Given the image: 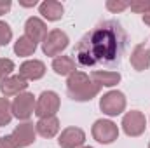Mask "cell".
I'll return each instance as SVG.
<instances>
[{"label": "cell", "mask_w": 150, "mask_h": 148, "mask_svg": "<svg viewBox=\"0 0 150 148\" xmlns=\"http://www.w3.org/2000/svg\"><path fill=\"white\" fill-rule=\"evenodd\" d=\"M23 7H35L37 5V0H33V2H19Z\"/></svg>", "instance_id": "obj_27"}, {"label": "cell", "mask_w": 150, "mask_h": 148, "mask_svg": "<svg viewBox=\"0 0 150 148\" xmlns=\"http://www.w3.org/2000/svg\"><path fill=\"white\" fill-rule=\"evenodd\" d=\"M12 40V30L5 21H0V45H7Z\"/></svg>", "instance_id": "obj_21"}, {"label": "cell", "mask_w": 150, "mask_h": 148, "mask_svg": "<svg viewBox=\"0 0 150 148\" xmlns=\"http://www.w3.org/2000/svg\"><path fill=\"white\" fill-rule=\"evenodd\" d=\"M12 72H14V61L7 58H0V80L11 77Z\"/></svg>", "instance_id": "obj_20"}, {"label": "cell", "mask_w": 150, "mask_h": 148, "mask_svg": "<svg viewBox=\"0 0 150 148\" xmlns=\"http://www.w3.org/2000/svg\"><path fill=\"white\" fill-rule=\"evenodd\" d=\"M52 70L56 75H61V77H70V75L77 72L75 70V61L70 56H58L52 59Z\"/></svg>", "instance_id": "obj_16"}, {"label": "cell", "mask_w": 150, "mask_h": 148, "mask_svg": "<svg viewBox=\"0 0 150 148\" xmlns=\"http://www.w3.org/2000/svg\"><path fill=\"white\" fill-rule=\"evenodd\" d=\"M129 63L136 72H145L150 66V47L145 44L134 45V49L129 56Z\"/></svg>", "instance_id": "obj_12"}, {"label": "cell", "mask_w": 150, "mask_h": 148, "mask_svg": "<svg viewBox=\"0 0 150 148\" xmlns=\"http://www.w3.org/2000/svg\"><path fill=\"white\" fill-rule=\"evenodd\" d=\"M38 12H40L42 18L47 19V21H58V19L63 18L65 9H63V4H61V2L45 0V2H42V4L38 5Z\"/></svg>", "instance_id": "obj_14"}, {"label": "cell", "mask_w": 150, "mask_h": 148, "mask_svg": "<svg viewBox=\"0 0 150 148\" xmlns=\"http://www.w3.org/2000/svg\"><path fill=\"white\" fill-rule=\"evenodd\" d=\"M100 91L101 85H98L84 72H74L67 80V92L74 101H91L100 94Z\"/></svg>", "instance_id": "obj_1"}, {"label": "cell", "mask_w": 150, "mask_h": 148, "mask_svg": "<svg viewBox=\"0 0 150 148\" xmlns=\"http://www.w3.org/2000/svg\"><path fill=\"white\" fill-rule=\"evenodd\" d=\"M26 87H28V80H25L21 75H11V77L0 80V92L4 94V98L18 96L21 92H25Z\"/></svg>", "instance_id": "obj_10"}, {"label": "cell", "mask_w": 150, "mask_h": 148, "mask_svg": "<svg viewBox=\"0 0 150 148\" xmlns=\"http://www.w3.org/2000/svg\"><path fill=\"white\" fill-rule=\"evenodd\" d=\"M82 148H93V147H82Z\"/></svg>", "instance_id": "obj_28"}, {"label": "cell", "mask_w": 150, "mask_h": 148, "mask_svg": "<svg viewBox=\"0 0 150 148\" xmlns=\"http://www.w3.org/2000/svg\"><path fill=\"white\" fill-rule=\"evenodd\" d=\"M126 96L120 91H108L100 98V110L108 117H117L126 110Z\"/></svg>", "instance_id": "obj_5"}, {"label": "cell", "mask_w": 150, "mask_h": 148, "mask_svg": "<svg viewBox=\"0 0 150 148\" xmlns=\"http://www.w3.org/2000/svg\"><path fill=\"white\" fill-rule=\"evenodd\" d=\"M122 131L126 132V136L129 138H138L145 132L147 129V120H145V115L138 110H131L127 111L124 117H122Z\"/></svg>", "instance_id": "obj_7"}, {"label": "cell", "mask_w": 150, "mask_h": 148, "mask_svg": "<svg viewBox=\"0 0 150 148\" xmlns=\"http://www.w3.org/2000/svg\"><path fill=\"white\" fill-rule=\"evenodd\" d=\"M25 35L30 38V40H33L35 44H38V42L42 44L44 38L47 37V25H45L40 18L32 16V18H28L26 23H25Z\"/></svg>", "instance_id": "obj_11"}, {"label": "cell", "mask_w": 150, "mask_h": 148, "mask_svg": "<svg viewBox=\"0 0 150 148\" xmlns=\"http://www.w3.org/2000/svg\"><path fill=\"white\" fill-rule=\"evenodd\" d=\"M35 105H37V99L32 92H21L14 98V101L11 103V108H12V117L19 118V120H25L28 122L30 117L35 113Z\"/></svg>", "instance_id": "obj_3"}, {"label": "cell", "mask_w": 150, "mask_h": 148, "mask_svg": "<svg viewBox=\"0 0 150 148\" xmlns=\"http://www.w3.org/2000/svg\"><path fill=\"white\" fill-rule=\"evenodd\" d=\"M68 35L61 30H51L47 33V37L44 38L42 42V52L45 56H51V58H58L67 47H68Z\"/></svg>", "instance_id": "obj_2"}, {"label": "cell", "mask_w": 150, "mask_h": 148, "mask_svg": "<svg viewBox=\"0 0 150 148\" xmlns=\"http://www.w3.org/2000/svg\"><path fill=\"white\" fill-rule=\"evenodd\" d=\"M129 9L133 12L138 14H145L150 11V0H143V2H129Z\"/></svg>", "instance_id": "obj_23"}, {"label": "cell", "mask_w": 150, "mask_h": 148, "mask_svg": "<svg viewBox=\"0 0 150 148\" xmlns=\"http://www.w3.org/2000/svg\"><path fill=\"white\" fill-rule=\"evenodd\" d=\"M59 96L54 91H44L37 99L35 105V115L38 118H47V117H56V113L59 110Z\"/></svg>", "instance_id": "obj_6"}, {"label": "cell", "mask_w": 150, "mask_h": 148, "mask_svg": "<svg viewBox=\"0 0 150 148\" xmlns=\"http://www.w3.org/2000/svg\"><path fill=\"white\" fill-rule=\"evenodd\" d=\"M19 75L25 80H38L45 75V65L38 59H28L19 66Z\"/></svg>", "instance_id": "obj_13"}, {"label": "cell", "mask_w": 150, "mask_h": 148, "mask_svg": "<svg viewBox=\"0 0 150 148\" xmlns=\"http://www.w3.org/2000/svg\"><path fill=\"white\" fill-rule=\"evenodd\" d=\"M12 120V108H11V101L7 98H0V125L5 127L9 125Z\"/></svg>", "instance_id": "obj_19"}, {"label": "cell", "mask_w": 150, "mask_h": 148, "mask_svg": "<svg viewBox=\"0 0 150 148\" xmlns=\"http://www.w3.org/2000/svg\"><path fill=\"white\" fill-rule=\"evenodd\" d=\"M0 148H18V145H16V141L12 140V136L7 134V136L0 138Z\"/></svg>", "instance_id": "obj_24"}, {"label": "cell", "mask_w": 150, "mask_h": 148, "mask_svg": "<svg viewBox=\"0 0 150 148\" xmlns=\"http://www.w3.org/2000/svg\"><path fill=\"white\" fill-rule=\"evenodd\" d=\"M91 134L93 138L101 143V145H110L113 143L117 138H119V127L117 124L108 120V118H100L93 124V129H91Z\"/></svg>", "instance_id": "obj_4"}, {"label": "cell", "mask_w": 150, "mask_h": 148, "mask_svg": "<svg viewBox=\"0 0 150 148\" xmlns=\"http://www.w3.org/2000/svg\"><path fill=\"white\" fill-rule=\"evenodd\" d=\"M149 148H150V143H149Z\"/></svg>", "instance_id": "obj_29"}, {"label": "cell", "mask_w": 150, "mask_h": 148, "mask_svg": "<svg viewBox=\"0 0 150 148\" xmlns=\"http://www.w3.org/2000/svg\"><path fill=\"white\" fill-rule=\"evenodd\" d=\"M11 5H12V4H11L9 0H7V2H0V16L5 14V12H9V11H11Z\"/></svg>", "instance_id": "obj_25"}, {"label": "cell", "mask_w": 150, "mask_h": 148, "mask_svg": "<svg viewBox=\"0 0 150 148\" xmlns=\"http://www.w3.org/2000/svg\"><path fill=\"white\" fill-rule=\"evenodd\" d=\"M11 136L16 141L18 148H26L35 143L37 131H35V125L32 122H23V124H19V125L14 127V131H12Z\"/></svg>", "instance_id": "obj_8"}, {"label": "cell", "mask_w": 150, "mask_h": 148, "mask_svg": "<svg viewBox=\"0 0 150 148\" xmlns=\"http://www.w3.org/2000/svg\"><path fill=\"white\" fill-rule=\"evenodd\" d=\"M129 7V2H122V0H108L107 2V9L113 12V14H117V12H122V11H126Z\"/></svg>", "instance_id": "obj_22"}, {"label": "cell", "mask_w": 150, "mask_h": 148, "mask_svg": "<svg viewBox=\"0 0 150 148\" xmlns=\"http://www.w3.org/2000/svg\"><path fill=\"white\" fill-rule=\"evenodd\" d=\"M91 78L98 84V85H105V87H113L120 82V73L119 72H101V70H96L91 73Z\"/></svg>", "instance_id": "obj_17"}, {"label": "cell", "mask_w": 150, "mask_h": 148, "mask_svg": "<svg viewBox=\"0 0 150 148\" xmlns=\"http://www.w3.org/2000/svg\"><path fill=\"white\" fill-rule=\"evenodd\" d=\"M142 19H143V23H145L147 26H150V11H149V12H145V14H143V18H142Z\"/></svg>", "instance_id": "obj_26"}, {"label": "cell", "mask_w": 150, "mask_h": 148, "mask_svg": "<svg viewBox=\"0 0 150 148\" xmlns=\"http://www.w3.org/2000/svg\"><path fill=\"white\" fill-rule=\"evenodd\" d=\"M35 51H37V44L33 40H30L26 35L19 37L14 42V52H16V56L26 58V56H32Z\"/></svg>", "instance_id": "obj_18"}, {"label": "cell", "mask_w": 150, "mask_h": 148, "mask_svg": "<svg viewBox=\"0 0 150 148\" xmlns=\"http://www.w3.org/2000/svg\"><path fill=\"white\" fill-rule=\"evenodd\" d=\"M35 131L42 138H54L59 132V120L58 117H47V118H38L35 124Z\"/></svg>", "instance_id": "obj_15"}, {"label": "cell", "mask_w": 150, "mask_h": 148, "mask_svg": "<svg viewBox=\"0 0 150 148\" xmlns=\"http://www.w3.org/2000/svg\"><path fill=\"white\" fill-rule=\"evenodd\" d=\"M86 141V132L80 127H67L61 131L58 143L61 148H82Z\"/></svg>", "instance_id": "obj_9"}]
</instances>
